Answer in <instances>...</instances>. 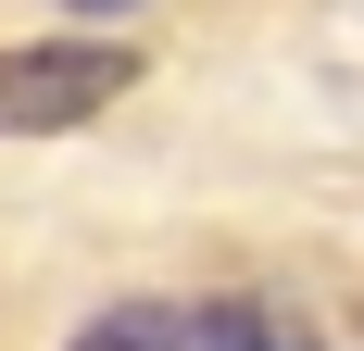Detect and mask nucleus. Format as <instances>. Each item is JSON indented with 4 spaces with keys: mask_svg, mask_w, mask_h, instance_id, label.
Returning a JSON list of instances; mask_svg holds the SVG:
<instances>
[{
    "mask_svg": "<svg viewBox=\"0 0 364 351\" xmlns=\"http://www.w3.org/2000/svg\"><path fill=\"white\" fill-rule=\"evenodd\" d=\"M176 351H327V339H314L289 301H239V288H226V301H188Z\"/></svg>",
    "mask_w": 364,
    "mask_h": 351,
    "instance_id": "nucleus-2",
    "label": "nucleus"
},
{
    "mask_svg": "<svg viewBox=\"0 0 364 351\" xmlns=\"http://www.w3.org/2000/svg\"><path fill=\"white\" fill-rule=\"evenodd\" d=\"M126 88H139V50H126V38H38V50H0V139H75V126H101Z\"/></svg>",
    "mask_w": 364,
    "mask_h": 351,
    "instance_id": "nucleus-1",
    "label": "nucleus"
},
{
    "mask_svg": "<svg viewBox=\"0 0 364 351\" xmlns=\"http://www.w3.org/2000/svg\"><path fill=\"white\" fill-rule=\"evenodd\" d=\"M188 339V301H164V288H126V301H101V314L75 326L63 351H176Z\"/></svg>",
    "mask_w": 364,
    "mask_h": 351,
    "instance_id": "nucleus-3",
    "label": "nucleus"
},
{
    "mask_svg": "<svg viewBox=\"0 0 364 351\" xmlns=\"http://www.w3.org/2000/svg\"><path fill=\"white\" fill-rule=\"evenodd\" d=\"M63 13H75V26H113V13H139V0H63Z\"/></svg>",
    "mask_w": 364,
    "mask_h": 351,
    "instance_id": "nucleus-4",
    "label": "nucleus"
}]
</instances>
